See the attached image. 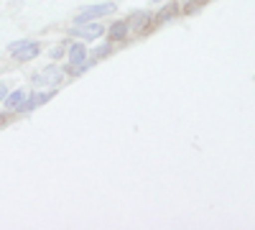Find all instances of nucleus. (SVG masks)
<instances>
[{"label": "nucleus", "instance_id": "nucleus-1", "mask_svg": "<svg viewBox=\"0 0 255 230\" xmlns=\"http://www.w3.org/2000/svg\"><path fill=\"white\" fill-rule=\"evenodd\" d=\"M38 51H41L38 41L20 38V41H15V44H10V56H13L15 61H28V59H33Z\"/></svg>", "mask_w": 255, "mask_h": 230}, {"label": "nucleus", "instance_id": "nucleus-2", "mask_svg": "<svg viewBox=\"0 0 255 230\" xmlns=\"http://www.w3.org/2000/svg\"><path fill=\"white\" fill-rule=\"evenodd\" d=\"M115 13V3H102V5H90L77 13L74 23H87V20H95V18H102V15H110Z\"/></svg>", "mask_w": 255, "mask_h": 230}, {"label": "nucleus", "instance_id": "nucleus-3", "mask_svg": "<svg viewBox=\"0 0 255 230\" xmlns=\"http://www.w3.org/2000/svg\"><path fill=\"white\" fill-rule=\"evenodd\" d=\"M102 33H105V26H102V23H97V20H87V23H74V26H72V36L87 38V41L100 38Z\"/></svg>", "mask_w": 255, "mask_h": 230}, {"label": "nucleus", "instance_id": "nucleus-4", "mask_svg": "<svg viewBox=\"0 0 255 230\" xmlns=\"http://www.w3.org/2000/svg\"><path fill=\"white\" fill-rule=\"evenodd\" d=\"M59 82H61V69L59 67H46V69H41L36 77H33V85H59Z\"/></svg>", "mask_w": 255, "mask_h": 230}, {"label": "nucleus", "instance_id": "nucleus-5", "mask_svg": "<svg viewBox=\"0 0 255 230\" xmlns=\"http://www.w3.org/2000/svg\"><path fill=\"white\" fill-rule=\"evenodd\" d=\"M148 23H153V18L145 10H138V13H133L130 18H128V28H133V31H145Z\"/></svg>", "mask_w": 255, "mask_h": 230}, {"label": "nucleus", "instance_id": "nucleus-6", "mask_svg": "<svg viewBox=\"0 0 255 230\" xmlns=\"http://www.w3.org/2000/svg\"><path fill=\"white\" fill-rule=\"evenodd\" d=\"M54 97V90L51 92H41V95H31L28 100H23V105H20V110H33L38 105H44V102H49Z\"/></svg>", "mask_w": 255, "mask_h": 230}, {"label": "nucleus", "instance_id": "nucleus-7", "mask_svg": "<svg viewBox=\"0 0 255 230\" xmlns=\"http://www.w3.org/2000/svg\"><path fill=\"white\" fill-rule=\"evenodd\" d=\"M23 100H26V92H23V90L8 92V95L3 97V102H5V108H8V110H20V105H23Z\"/></svg>", "mask_w": 255, "mask_h": 230}, {"label": "nucleus", "instance_id": "nucleus-8", "mask_svg": "<svg viewBox=\"0 0 255 230\" xmlns=\"http://www.w3.org/2000/svg\"><path fill=\"white\" fill-rule=\"evenodd\" d=\"M176 13H179V5H176V3H166V5L156 13L153 23H166V20H168V18H174Z\"/></svg>", "mask_w": 255, "mask_h": 230}, {"label": "nucleus", "instance_id": "nucleus-9", "mask_svg": "<svg viewBox=\"0 0 255 230\" xmlns=\"http://www.w3.org/2000/svg\"><path fill=\"white\" fill-rule=\"evenodd\" d=\"M128 20H115V23L110 26V41H123L128 36Z\"/></svg>", "mask_w": 255, "mask_h": 230}, {"label": "nucleus", "instance_id": "nucleus-10", "mask_svg": "<svg viewBox=\"0 0 255 230\" xmlns=\"http://www.w3.org/2000/svg\"><path fill=\"white\" fill-rule=\"evenodd\" d=\"M110 49H113L110 44H108V46H100V49H95V51H92V61H97V59H100V56H105V54H110Z\"/></svg>", "mask_w": 255, "mask_h": 230}, {"label": "nucleus", "instance_id": "nucleus-11", "mask_svg": "<svg viewBox=\"0 0 255 230\" xmlns=\"http://www.w3.org/2000/svg\"><path fill=\"white\" fill-rule=\"evenodd\" d=\"M64 51H67V44H59V46H54V49H51V59H59Z\"/></svg>", "mask_w": 255, "mask_h": 230}, {"label": "nucleus", "instance_id": "nucleus-12", "mask_svg": "<svg viewBox=\"0 0 255 230\" xmlns=\"http://www.w3.org/2000/svg\"><path fill=\"white\" fill-rule=\"evenodd\" d=\"M5 95H8V85H5V82H0V102H3Z\"/></svg>", "mask_w": 255, "mask_h": 230}, {"label": "nucleus", "instance_id": "nucleus-13", "mask_svg": "<svg viewBox=\"0 0 255 230\" xmlns=\"http://www.w3.org/2000/svg\"><path fill=\"white\" fill-rule=\"evenodd\" d=\"M0 125H3V115H0Z\"/></svg>", "mask_w": 255, "mask_h": 230}, {"label": "nucleus", "instance_id": "nucleus-14", "mask_svg": "<svg viewBox=\"0 0 255 230\" xmlns=\"http://www.w3.org/2000/svg\"><path fill=\"white\" fill-rule=\"evenodd\" d=\"M153 3H161V0H153Z\"/></svg>", "mask_w": 255, "mask_h": 230}]
</instances>
